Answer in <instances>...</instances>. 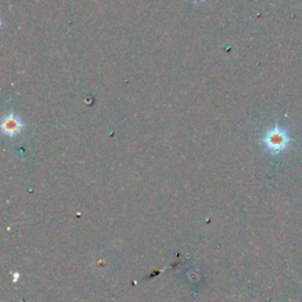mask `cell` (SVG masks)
<instances>
[{"label":"cell","mask_w":302,"mask_h":302,"mask_svg":"<svg viewBox=\"0 0 302 302\" xmlns=\"http://www.w3.org/2000/svg\"><path fill=\"white\" fill-rule=\"evenodd\" d=\"M263 142L268 151H270L273 155H276L287 149L289 144V135L284 129L280 127L271 128L264 135Z\"/></svg>","instance_id":"cell-1"},{"label":"cell","mask_w":302,"mask_h":302,"mask_svg":"<svg viewBox=\"0 0 302 302\" xmlns=\"http://www.w3.org/2000/svg\"><path fill=\"white\" fill-rule=\"evenodd\" d=\"M22 130V122L15 115H10L3 121V131L9 136H15Z\"/></svg>","instance_id":"cell-2"}]
</instances>
